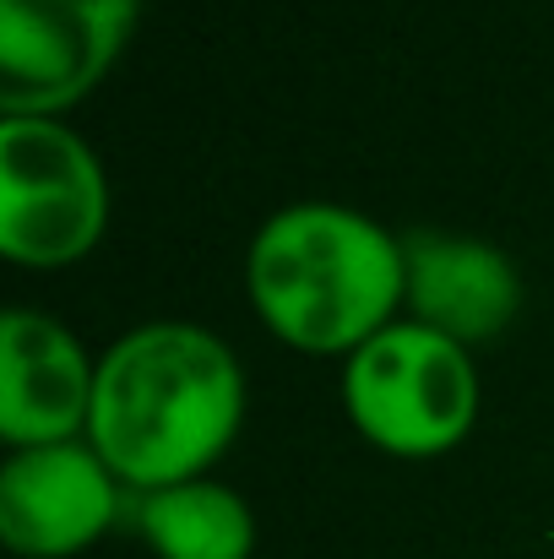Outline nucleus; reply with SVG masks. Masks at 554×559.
Listing matches in <instances>:
<instances>
[{
  "label": "nucleus",
  "instance_id": "6e6552de",
  "mask_svg": "<svg viewBox=\"0 0 554 559\" xmlns=\"http://www.w3.org/2000/svg\"><path fill=\"white\" fill-rule=\"evenodd\" d=\"M402 266H408L402 288L408 321L435 326L462 348L500 337L522 310V272L500 245L446 228H413L402 234Z\"/></svg>",
  "mask_w": 554,
  "mask_h": 559
},
{
  "label": "nucleus",
  "instance_id": "423d86ee",
  "mask_svg": "<svg viewBox=\"0 0 554 559\" xmlns=\"http://www.w3.org/2000/svg\"><path fill=\"white\" fill-rule=\"evenodd\" d=\"M131 489L93 451V440L27 445L0 462V544L16 559L87 555L120 516Z\"/></svg>",
  "mask_w": 554,
  "mask_h": 559
},
{
  "label": "nucleus",
  "instance_id": "39448f33",
  "mask_svg": "<svg viewBox=\"0 0 554 559\" xmlns=\"http://www.w3.org/2000/svg\"><path fill=\"white\" fill-rule=\"evenodd\" d=\"M142 0H0V115L60 120L120 60Z\"/></svg>",
  "mask_w": 554,
  "mask_h": 559
},
{
  "label": "nucleus",
  "instance_id": "7ed1b4c3",
  "mask_svg": "<svg viewBox=\"0 0 554 559\" xmlns=\"http://www.w3.org/2000/svg\"><path fill=\"white\" fill-rule=\"evenodd\" d=\"M479 365L462 343L419 321H391L343 359L349 424L402 462L446 456L479 424Z\"/></svg>",
  "mask_w": 554,
  "mask_h": 559
},
{
  "label": "nucleus",
  "instance_id": "20e7f679",
  "mask_svg": "<svg viewBox=\"0 0 554 559\" xmlns=\"http://www.w3.org/2000/svg\"><path fill=\"white\" fill-rule=\"evenodd\" d=\"M109 228L98 153L66 120L0 115V250L16 266H71Z\"/></svg>",
  "mask_w": 554,
  "mask_h": 559
},
{
  "label": "nucleus",
  "instance_id": "0eeeda50",
  "mask_svg": "<svg viewBox=\"0 0 554 559\" xmlns=\"http://www.w3.org/2000/svg\"><path fill=\"white\" fill-rule=\"evenodd\" d=\"M98 359L44 310H5L0 316V440L11 451L82 440L93 418Z\"/></svg>",
  "mask_w": 554,
  "mask_h": 559
},
{
  "label": "nucleus",
  "instance_id": "f03ea898",
  "mask_svg": "<svg viewBox=\"0 0 554 559\" xmlns=\"http://www.w3.org/2000/svg\"><path fill=\"white\" fill-rule=\"evenodd\" d=\"M402 239L338 201L272 212L245 250V294L261 326L299 354H354L402 310Z\"/></svg>",
  "mask_w": 554,
  "mask_h": 559
},
{
  "label": "nucleus",
  "instance_id": "1a4fd4ad",
  "mask_svg": "<svg viewBox=\"0 0 554 559\" xmlns=\"http://www.w3.org/2000/svg\"><path fill=\"white\" fill-rule=\"evenodd\" d=\"M131 522L158 559H250L256 511L217 478H190L131 500Z\"/></svg>",
  "mask_w": 554,
  "mask_h": 559
},
{
  "label": "nucleus",
  "instance_id": "f257e3e1",
  "mask_svg": "<svg viewBox=\"0 0 554 559\" xmlns=\"http://www.w3.org/2000/svg\"><path fill=\"white\" fill-rule=\"evenodd\" d=\"M245 424V370L196 321H142L98 354L87 440L131 495L207 478Z\"/></svg>",
  "mask_w": 554,
  "mask_h": 559
}]
</instances>
